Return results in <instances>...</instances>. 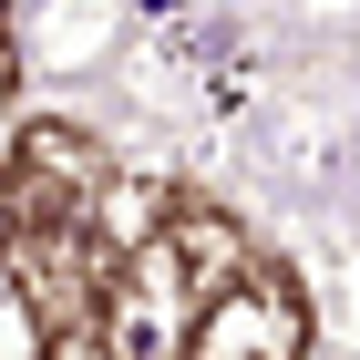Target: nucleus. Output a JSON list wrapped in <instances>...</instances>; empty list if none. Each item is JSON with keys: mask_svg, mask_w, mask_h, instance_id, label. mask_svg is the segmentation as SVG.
I'll return each mask as SVG.
<instances>
[{"mask_svg": "<svg viewBox=\"0 0 360 360\" xmlns=\"http://www.w3.org/2000/svg\"><path fill=\"white\" fill-rule=\"evenodd\" d=\"M113 268H124V248H113L103 226H31V237L0 248V299H21V319H31L41 340L103 330Z\"/></svg>", "mask_w": 360, "mask_h": 360, "instance_id": "1", "label": "nucleus"}, {"mask_svg": "<svg viewBox=\"0 0 360 360\" xmlns=\"http://www.w3.org/2000/svg\"><path fill=\"white\" fill-rule=\"evenodd\" d=\"M103 144L83 134V124H21V144L0 155V248L11 237H31V226H103Z\"/></svg>", "mask_w": 360, "mask_h": 360, "instance_id": "2", "label": "nucleus"}, {"mask_svg": "<svg viewBox=\"0 0 360 360\" xmlns=\"http://www.w3.org/2000/svg\"><path fill=\"white\" fill-rule=\"evenodd\" d=\"M186 360H309V288H299V268L248 257L217 299H195Z\"/></svg>", "mask_w": 360, "mask_h": 360, "instance_id": "3", "label": "nucleus"}, {"mask_svg": "<svg viewBox=\"0 0 360 360\" xmlns=\"http://www.w3.org/2000/svg\"><path fill=\"white\" fill-rule=\"evenodd\" d=\"M155 257H165L175 268V288H186V299H217L226 278L248 268V226L226 217V206H165V217H155Z\"/></svg>", "mask_w": 360, "mask_h": 360, "instance_id": "4", "label": "nucleus"}, {"mask_svg": "<svg viewBox=\"0 0 360 360\" xmlns=\"http://www.w3.org/2000/svg\"><path fill=\"white\" fill-rule=\"evenodd\" d=\"M41 360H113V350H103V330H62V340H41Z\"/></svg>", "mask_w": 360, "mask_h": 360, "instance_id": "5", "label": "nucleus"}, {"mask_svg": "<svg viewBox=\"0 0 360 360\" xmlns=\"http://www.w3.org/2000/svg\"><path fill=\"white\" fill-rule=\"evenodd\" d=\"M11 62L21 52H11V0H0V93H11Z\"/></svg>", "mask_w": 360, "mask_h": 360, "instance_id": "6", "label": "nucleus"}, {"mask_svg": "<svg viewBox=\"0 0 360 360\" xmlns=\"http://www.w3.org/2000/svg\"><path fill=\"white\" fill-rule=\"evenodd\" d=\"M299 11H350V0H299Z\"/></svg>", "mask_w": 360, "mask_h": 360, "instance_id": "7", "label": "nucleus"}]
</instances>
